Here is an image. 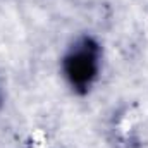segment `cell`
Returning a JSON list of instances; mask_svg holds the SVG:
<instances>
[{
  "mask_svg": "<svg viewBox=\"0 0 148 148\" xmlns=\"http://www.w3.org/2000/svg\"><path fill=\"white\" fill-rule=\"evenodd\" d=\"M98 47L90 38L81 40L64 60V71L74 88H88L98 74Z\"/></svg>",
  "mask_w": 148,
  "mask_h": 148,
  "instance_id": "cell-1",
  "label": "cell"
}]
</instances>
